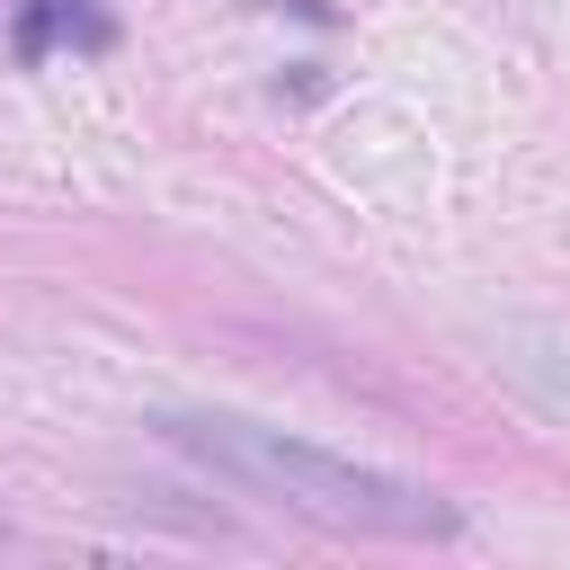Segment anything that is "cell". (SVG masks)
<instances>
[{"instance_id":"cell-1","label":"cell","mask_w":570,"mask_h":570,"mask_svg":"<svg viewBox=\"0 0 570 570\" xmlns=\"http://www.w3.org/2000/svg\"><path fill=\"white\" fill-rule=\"evenodd\" d=\"M178 454H196L214 481L232 490H258L330 534H374V543H454L463 534V508L436 499L428 481H401L383 463H356V454H330V445H303L267 419H240V410H160L151 419Z\"/></svg>"},{"instance_id":"cell-2","label":"cell","mask_w":570,"mask_h":570,"mask_svg":"<svg viewBox=\"0 0 570 570\" xmlns=\"http://www.w3.org/2000/svg\"><path fill=\"white\" fill-rule=\"evenodd\" d=\"M53 45H80V53H107L116 45V18L89 9V0H18V53L45 62Z\"/></svg>"},{"instance_id":"cell-3","label":"cell","mask_w":570,"mask_h":570,"mask_svg":"<svg viewBox=\"0 0 570 570\" xmlns=\"http://www.w3.org/2000/svg\"><path fill=\"white\" fill-rule=\"evenodd\" d=\"M0 552H9V525H0Z\"/></svg>"}]
</instances>
